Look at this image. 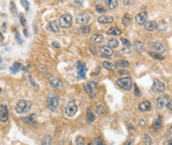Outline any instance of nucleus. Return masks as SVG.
Returning a JSON list of instances; mask_svg holds the SVG:
<instances>
[{
  "mask_svg": "<svg viewBox=\"0 0 172 145\" xmlns=\"http://www.w3.org/2000/svg\"><path fill=\"white\" fill-rule=\"evenodd\" d=\"M32 107V102L29 101V100H21L17 102L16 107H15V110L18 114H23V113H26L29 110L31 109Z\"/></svg>",
  "mask_w": 172,
  "mask_h": 145,
  "instance_id": "1",
  "label": "nucleus"
},
{
  "mask_svg": "<svg viewBox=\"0 0 172 145\" xmlns=\"http://www.w3.org/2000/svg\"><path fill=\"white\" fill-rule=\"evenodd\" d=\"M59 104V97H57L55 93H50L49 96L47 97V109L51 111H55L57 109Z\"/></svg>",
  "mask_w": 172,
  "mask_h": 145,
  "instance_id": "2",
  "label": "nucleus"
},
{
  "mask_svg": "<svg viewBox=\"0 0 172 145\" xmlns=\"http://www.w3.org/2000/svg\"><path fill=\"white\" fill-rule=\"evenodd\" d=\"M84 91L90 97H95L98 92V83L96 82H88L84 86Z\"/></svg>",
  "mask_w": 172,
  "mask_h": 145,
  "instance_id": "3",
  "label": "nucleus"
},
{
  "mask_svg": "<svg viewBox=\"0 0 172 145\" xmlns=\"http://www.w3.org/2000/svg\"><path fill=\"white\" fill-rule=\"evenodd\" d=\"M116 83H117V85L119 87L124 88V90H126V91H131L132 87H133V81H132V79L129 78V77L118 79L116 81Z\"/></svg>",
  "mask_w": 172,
  "mask_h": 145,
  "instance_id": "4",
  "label": "nucleus"
},
{
  "mask_svg": "<svg viewBox=\"0 0 172 145\" xmlns=\"http://www.w3.org/2000/svg\"><path fill=\"white\" fill-rule=\"evenodd\" d=\"M77 112V105L75 104L74 101H69L65 106V115L68 117H72Z\"/></svg>",
  "mask_w": 172,
  "mask_h": 145,
  "instance_id": "5",
  "label": "nucleus"
},
{
  "mask_svg": "<svg viewBox=\"0 0 172 145\" xmlns=\"http://www.w3.org/2000/svg\"><path fill=\"white\" fill-rule=\"evenodd\" d=\"M71 21H72V16L70 14H64L60 18L59 21V27L61 28H69L71 26Z\"/></svg>",
  "mask_w": 172,
  "mask_h": 145,
  "instance_id": "6",
  "label": "nucleus"
},
{
  "mask_svg": "<svg viewBox=\"0 0 172 145\" xmlns=\"http://www.w3.org/2000/svg\"><path fill=\"white\" fill-rule=\"evenodd\" d=\"M9 117V110L6 104L0 105V121L1 122H6Z\"/></svg>",
  "mask_w": 172,
  "mask_h": 145,
  "instance_id": "7",
  "label": "nucleus"
},
{
  "mask_svg": "<svg viewBox=\"0 0 172 145\" xmlns=\"http://www.w3.org/2000/svg\"><path fill=\"white\" fill-rule=\"evenodd\" d=\"M151 49L154 52H156L158 54H161V53H164L166 51V47L163 43H161V42H154V43H152L150 45Z\"/></svg>",
  "mask_w": 172,
  "mask_h": 145,
  "instance_id": "8",
  "label": "nucleus"
},
{
  "mask_svg": "<svg viewBox=\"0 0 172 145\" xmlns=\"http://www.w3.org/2000/svg\"><path fill=\"white\" fill-rule=\"evenodd\" d=\"M151 90L154 92H162L164 90H165V86L163 83H161L159 79H154V85L151 87Z\"/></svg>",
  "mask_w": 172,
  "mask_h": 145,
  "instance_id": "9",
  "label": "nucleus"
},
{
  "mask_svg": "<svg viewBox=\"0 0 172 145\" xmlns=\"http://www.w3.org/2000/svg\"><path fill=\"white\" fill-rule=\"evenodd\" d=\"M89 20H90V16L88 14L83 13V14H78V15L76 16L75 22L77 25H84L86 23H88Z\"/></svg>",
  "mask_w": 172,
  "mask_h": 145,
  "instance_id": "10",
  "label": "nucleus"
},
{
  "mask_svg": "<svg viewBox=\"0 0 172 145\" xmlns=\"http://www.w3.org/2000/svg\"><path fill=\"white\" fill-rule=\"evenodd\" d=\"M76 70H77V74L80 78H82V79L86 78V72H87V69H86V66L84 63L77 62V64H76Z\"/></svg>",
  "mask_w": 172,
  "mask_h": 145,
  "instance_id": "11",
  "label": "nucleus"
},
{
  "mask_svg": "<svg viewBox=\"0 0 172 145\" xmlns=\"http://www.w3.org/2000/svg\"><path fill=\"white\" fill-rule=\"evenodd\" d=\"M50 83H51V85L55 88H59V90L63 88V83L61 82L59 78H56L55 76L50 77Z\"/></svg>",
  "mask_w": 172,
  "mask_h": 145,
  "instance_id": "12",
  "label": "nucleus"
},
{
  "mask_svg": "<svg viewBox=\"0 0 172 145\" xmlns=\"http://www.w3.org/2000/svg\"><path fill=\"white\" fill-rule=\"evenodd\" d=\"M146 19H147V13H146V11L140 12L136 16V18H135L137 24H138V25H143L146 22Z\"/></svg>",
  "mask_w": 172,
  "mask_h": 145,
  "instance_id": "13",
  "label": "nucleus"
},
{
  "mask_svg": "<svg viewBox=\"0 0 172 145\" xmlns=\"http://www.w3.org/2000/svg\"><path fill=\"white\" fill-rule=\"evenodd\" d=\"M99 51L101 52L103 58H110V56L113 55V50L109 46H101L99 48Z\"/></svg>",
  "mask_w": 172,
  "mask_h": 145,
  "instance_id": "14",
  "label": "nucleus"
},
{
  "mask_svg": "<svg viewBox=\"0 0 172 145\" xmlns=\"http://www.w3.org/2000/svg\"><path fill=\"white\" fill-rule=\"evenodd\" d=\"M21 120L28 125H34L36 124V114H30L28 116H25V117H22Z\"/></svg>",
  "mask_w": 172,
  "mask_h": 145,
  "instance_id": "15",
  "label": "nucleus"
},
{
  "mask_svg": "<svg viewBox=\"0 0 172 145\" xmlns=\"http://www.w3.org/2000/svg\"><path fill=\"white\" fill-rule=\"evenodd\" d=\"M167 100H168V96H161L156 100V107L158 109H161L164 106V104H167Z\"/></svg>",
  "mask_w": 172,
  "mask_h": 145,
  "instance_id": "16",
  "label": "nucleus"
},
{
  "mask_svg": "<svg viewBox=\"0 0 172 145\" xmlns=\"http://www.w3.org/2000/svg\"><path fill=\"white\" fill-rule=\"evenodd\" d=\"M157 27H158V25H157V23L155 21H147L145 23V29L146 31H154L157 29Z\"/></svg>",
  "mask_w": 172,
  "mask_h": 145,
  "instance_id": "17",
  "label": "nucleus"
},
{
  "mask_svg": "<svg viewBox=\"0 0 172 145\" xmlns=\"http://www.w3.org/2000/svg\"><path fill=\"white\" fill-rule=\"evenodd\" d=\"M103 40H104L103 35H100V34H94L90 37V41H91V43L93 45H97V44L102 43Z\"/></svg>",
  "mask_w": 172,
  "mask_h": 145,
  "instance_id": "18",
  "label": "nucleus"
},
{
  "mask_svg": "<svg viewBox=\"0 0 172 145\" xmlns=\"http://www.w3.org/2000/svg\"><path fill=\"white\" fill-rule=\"evenodd\" d=\"M114 21L113 16H106V15H101L98 17V22L102 23V24H110Z\"/></svg>",
  "mask_w": 172,
  "mask_h": 145,
  "instance_id": "19",
  "label": "nucleus"
},
{
  "mask_svg": "<svg viewBox=\"0 0 172 145\" xmlns=\"http://www.w3.org/2000/svg\"><path fill=\"white\" fill-rule=\"evenodd\" d=\"M138 109H140L141 111H149L151 109V104L147 100L142 101L138 104Z\"/></svg>",
  "mask_w": 172,
  "mask_h": 145,
  "instance_id": "20",
  "label": "nucleus"
},
{
  "mask_svg": "<svg viewBox=\"0 0 172 145\" xmlns=\"http://www.w3.org/2000/svg\"><path fill=\"white\" fill-rule=\"evenodd\" d=\"M95 112L99 115H105L108 113V109H107V107H105L103 104H98L95 107Z\"/></svg>",
  "mask_w": 172,
  "mask_h": 145,
  "instance_id": "21",
  "label": "nucleus"
},
{
  "mask_svg": "<svg viewBox=\"0 0 172 145\" xmlns=\"http://www.w3.org/2000/svg\"><path fill=\"white\" fill-rule=\"evenodd\" d=\"M107 34L112 35V36H119L122 34V30L119 29L118 27H113V28H110V29L107 31Z\"/></svg>",
  "mask_w": 172,
  "mask_h": 145,
  "instance_id": "22",
  "label": "nucleus"
},
{
  "mask_svg": "<svg viewBox=\"0 0 172 145\" xmlns=\"http://www.w3.org/2000/svg\"><path fill=\"white\" fill-rule=\"evenodd\" d=\"M86 116H87V123H89V124H91L95 120V114L91 111L90 109H86Z\"/></svg>",
  "mask_w": 172,
  "mask_h": 145,
  "instance_id": "23",
  "label": "nucleus"
},
{
  "mask_svg": "<svg viewBox=\"0 0 172 145\" xmlns=\"http://www.w3.org/2000/svg\"><path fill=\"white\" fill-rule=\"evenodd\" d=\"M123 25L125 26V27H129L131 25V23H132V17L130 16V14H125L123 17Z\"/></svg>",
  "mask_w": 172,
  "mask_h": 145,
  "instance_id": "24",
  "label": "nucleus"
},
{
  "mask_svg": "<svg viewBox=\"0 0 172 145\" xmlns=\"http://www.w3.org/2000/svg\"><path fill=\"white\" fill-rule=\"evenodd\" d=\"M133 47H135V49L137 52L138 53H141L143 49H145V46H143V43L141 41H136V42H133Z\"/></svg>",
  "mask_w": 172,
  "mask_h": 145,
  "instance_id": "25",
  "label": "nucleus"
},
{
  "mask_svg": "<svg viewBox=\"0 0 172 145\" xmlns=\"http://www.w3.org/2000/svg\"><path fill=\"white\" fill-rule=\"evenodd\" d=\"M108 46L112 49H116L119 47V41L115 38H110L108 40Z\"/></svg>",
  "mask_w": 172,
  "mask_h": 145,
  "instance_id": "26",
  "label": "nucleus"
},
{
  "mask_svg": "<svg viewBox=\"0 0 172 145\" xmlns=\"http://www.w3.org/2000/svg\"><path fill=\"white\" fill-rule=\"evenodd\" d=\"M115 65L118 67H121V68H128L129 66H130L129 62H127V61H125V60H117L116 62H115Z\"/></svg>",
  "mask_w": 172,
  "mask_h": 145,
  "instance_id": "27",
  "label": "nucleus"
},
{
  "mask_svg": "<svg viewBox=\"0 0 172 145\" xmlns=\"http://www.w3.org/2000/svg\"><path fill=\"white\" fill-rule=\"evenodd\" d=\"M103 67L105 69H107L109 70V71H115V70L117 69V66L115 64H112V63H110V62H103Z\"/></svg>",
  "mask_w": 172,
  "mask_h": 145,
  "instance_id": "28",
  "label": "nucleus"
},
{
  "mask_svg": "<svg viewBox=\"0 0 172 145\" xmlns=\"http://www.w3.org/2000/svg\"><path fill=\"white\" fill-rule=\"evenodd\" d=\"M23 68H22V65L20 64V63H18V62H16V63H14L13 65H12V67L10 68V71L12 72V73H17V72H19L20 71V70H22Z\"/></svg>",
  "mask_w": 172,
  "mask_h": 145,
  "instance_id": "29",
  "label": "nucleus"
},
{
  "mask_svg": "<svg viewBox=\"0 0 172 145\" xmlns=\"http://www.w3.org/2000/svg\"><path fill=\"white\" fill-rule=\"evenodd\" d=\"M107 6L109 9H115L118 6V0H106Z\"/></svg>",
  "mask_w": 172,
  "mask_h": 145,
  "instance_id": "30",
  "label": "nucleus"
},
{
  "mask_svg": "<svg viewBox=\"0 0 172 145\" xmlns=\"http://www.w3.org/2000/svg\"><path fill=\"white\" fill-rule=\"evenodd\" d=\"M50 29L52 32H59V24H57L56 21L51 22V24H50Z\"/></svg>",
  "mask_w": 172,
  "mask_h": 145,
  "instance_id": "31",
  "label": "nucleus"
},
{
  "mask_svg": "<svg viewBox=\"0 0 172 145\" xmlns=\"http://www.w3.org/2000/svg\"><path fill=\"white\" fill-rule=\"evenodd\" d=\"M41 145H51V137L50 135H46V136L43 138Z\"/></svg>",
  "mask_w": 172,
  "mask_h": 145,
  "instance_id": "32",
  "label": "nucleus"
},
{
  "mask_svg": "<svg viewBox=\"0 0 172 145\" xmlns=\"http://www.w3.org/2000/svg\"><path fill=\"white\" fill-rule=\"evenodd\" d=\"M90 31H91L90 26H83V27L79 28V30H78V32L81 34H88V33H90Z\"/></svg>",
  "mask_w": 172,
  "mask_h": 145,
  "instance_id": "33",
  "label": "nucleus"
},
{
  "mask_svg": "<svg viewBox=\"0 0 172 145\" xmlns=\"http://www.w3.org/2000/svg\"><path fill=\"white\" fill-rule=\"evenodd\" d=\"M149 55L150 56V57H152L154 59H157V60H163L164 57H162L161 55H159L158 53L156 52H154V51H150V52H149Z\"/></svg>",
  "mask_w": 172,
  "mask_h": 145,
  "instance_id": "34",
  "label": "nucleus"
},
{
  "mask_svg": "<svg viewBox=\"0 0 172 145\" xmlns=\"http://www.w3.org/2000/svg\"><path fill=\"white\" fill-rule=\"evenodd\" d=\"M154 128H157V129H159L162 127V120H161V116H158L157 117V119L154 121Z\"/></svg>",
  "mask_w": 172,
  "mask_h": 145,
  "instance_id": "35",
  "label": "nucleus"
},
{
  "mask_svg": "<svg viewBox=\"0 0 172 145\" xmlns=\"http://www.w3.org/2000/svg\"><path fill=\"white\" fill-rule=\"evenodd\" d=\"M70 2L74 7H81L83 5L84 0H70Z\"/></svg>",
  "mask_w": 172,
  "mask_h": 145,
  "instance_id": "36",
  "label": "nucleus"
},
{
  "mask_svg": "<svg viewBox=\"0 0 172 145\" xmlns=\"http://www.w3.org/2000/svg\"><path fill=\"white\" fill-rule=\"evenodd\" d=\"M143 142H145V145H151L152 144V139L149 134H145V136H143Z\"/></svg>",
  "mask_w": 172,
  "mask_h": 145,
  "instance_id": "37",
  "label": "nucleus"
},
{
  "mask_svg": "<svg viewBox=\"0 0 172 145\" xmlns=\"http://www.w3.org/2000/svg\"><path fill=\"white\" fill-rule=\"evenodd\" d=\"M19 19H20V23H21L22 27H26L27 26V21H26L25 17H24L23 14H20V15H19Z\"/></svg>",
  "mask_w": 172,
  "mask_h": 145,
  "instance_id": "38",
  "label": "nucleus"
},
{
  "mask_svg": "<svg viewBox=\"0 0 172 145\" xmlns=\"http://www.w3.org/2000/svg\"><path fill=\"white\" fill-rule=\"evenodd\" d=\"M76 145H85V139L82 136H78L76 138Z\"/></svg>",
  "mask_w": 172,
  "mask_h": 145,
  "instance_id": "39",
  "label": "nucleus"
},
{
  "mask_svg": "<svg viewBox=\"0 0 172 145\" xmlns=\"http://www.w3.org/2000/svg\"><path fill=\"white\" fill-rule=\"evenodd\" d=\"M94 143H95V145H105L104 141L100 137H96V138H95Z\"/></svg>",
  "mask_w": 172,
  "mask_h": 145,
  "instance_id": "40",
  "label": "nucleus"
},
{
  "mask_svg": "<svg viewBox=\"0 0 172 145\" xmlns=\"http://www.w3.org/2000/svg\"><path fill=\"white\" fill-rule=\"evenodd\" d=\"M121 41H122V43L124 44V46H126L127 48H130V47H131V42L129 41L128 39L123 38V39H121Z\"/></svg>",
  "mask_w": 172,
  "mask_h": 145,
  "instance_id": "41",
  "label": "nucleus"
},
{
  "mask_svg": "<svg viewBox=\"0 0 172 145\" xmlns=\"http://www.w3.org/2000/svg\"><path fill=\"white\" fill-rule=\"evenodd\" d=\"M21 5L26 9V10H29V2L28 0H21Z\"/></svg>",
  "mask_w": 172,
  "mask_h": 145,
  "instance_id": "42",
  "label": "nucleus"
},
{
  "mask_svg": "<svg viewBox=\"0 0 172 145\" xmlns=\"http://www.w3.org/2000/svg\"><path fill=\"white\" fill-rule=\"evenodd\" d=\"M96 10H97V12H100V13H105V12H106V9H105L103 6H100V5L96 6Z\"/></svg>",
  "mask_w": 172,
  "mask_h": 145,
  "instance_id": "43",
  "label": "nucleus"
},
{
  "mask_svg": "<svg viewBox=\"0 0 172 145\" xmlns=\"http://www.w3.org/2000/svg\"><path fill=\"white\" fill-rule=\"evenodd\" d=\"M135 1H136V0H123L124 4H125V5H127V6L132 5V4L135 3Z\"/></svg>",
  "mask_w": 172,
  "mask_h": 145,
  "instance_id": "44",
  "label": "nucleus"
},
{
  "mask_svg": "<svg viewBox=\"0 0 172 145\" xmlns=\"http://www.w3.org/2000/svg\"><path fill=\"white\" fill-rule=\"evenodd\" d=\"M135 95H136V96H137V97L141 96V92H140V90H138V87H137V85H135Z\"/></svg>",
  "mask_w": 172,
  "mask_h": 145,
  "instance_id": "45",
  "label": "nucleus"
},
{
  "mask_svg": "<svg viewBox=\"0 0 172 145\" xmlns=\"http://www.w3.org/2000/svg\"><path fill=\"white\" fill-rule=\"evenodd\" d=\"M10 9H11L12 13H16V6H15V3H14L13 1H11V3H10Z\"/></svg>",
  "mask_w": 172,
  "mask_h": 145,
  "instance_id": "46",
  "label": "nucleus"
},
{
  "mask_svg": "<svg viewBox=\"0 0 172 145\" xmlns=\"http://www.w3.org/2000/svg\"><path fill=\"white\" fill-rule=\"evenodd\" d=\"M118 74L121 75V76H126V75H129V71H126V70H120V71H118Z\"/></svg>",
  "mask_w": 172,
  "mask_h": 145,
  "instance_id": "47",
  "label": "nucleus"
},
{
  "mask_svg": "<svg viewBox=\"0 0 172 145\" xmlns=\"http://www.w3.org/2000/svg\"><path fill=\"white\" fill-rule=\"evenodd\" d=\"M15 37H16V39H17V41H18V43L21 44L22 41H21V39H20V35H19V32H18L17 30L15 31Z\"/></svg>",
  "mask_w": 172,
  "mask_h": 145,
  "instance_id": "48",
  "label": "nucleus"
},
{
  "mask_svg": "<svg viewBox=\"0 0 172 145\" xmlns=\"http://www.w3.org/2000/svg\"><path fill=\"white\" fill-rule=\"evenodd\" d=\"M90 51H91V53L93 54V55H97V49L95 48V47H93V46H91L90 47Z\"/></svg>",
  "mask_w": 172,
  "mask_h": 145,
  "instance_id": "49",
  "label": "nucleus"
},
{
  "mask_svg": "<svg viewBox=\"0 0 172 145\" xmlns=\"http://www.w3.org/2000/svg\"><path fill=\"white\" fill-rule=\"evenodd\" d=\"M166 105H167V109H168L169 110H172V100H170L168 102H167Z\"/></svg>",
  "mask_w": 172,
  "mask_h": 145,
  "instance_id": "50",
  "label": "nucleus"
},
{
  "mask_svg": "<svg viewBox=\"0 0 172 145\" xmlns=\"http://www.w3.org/2000/svg\"><path fill=\"white\" fill-rule=\"evenodd\" d=\"M29 79H30V83H31L32 85L34 86L35 87H38V86H37V83L34 82V79H33V78H32V77H29Z\"/></svg>",
  "mask_w": 172,
  "mask_h": 145,
  "instance_id": "51",
  "label": "nucleus"
},
{
  "mask_svg": "<svg viewBox=\"0 0 172 145\" xmlns=\"http://www.w3.org/2000/svg\"><path fill=\"white\" fill-rule=\"evenodd\" d=\"M130 52H131V51H130V49H129V48H127V50H126V49L121 50V53H127V54H129Z\"/></svg>",
  "mask_w": 172,
  "mask_h": 145,
  "instance_id": "52",
  "label": "nucleus"
},
{
  "mask_svg": "<svg viewBox=\"0 0 172 145\" xmlns=\"http://www.w3.org/2000/svg\"><path fill=\"white\" fill-rule=\"evenodd\" d=\"M51 45L54 46V47H55V48H59V47H60V45L59 43H56V42H52Z\"/></svg>",
  "mask_w": 172,
  "mask_h": 145,
  "instance_id": "53",
  "label": "nucleus"
},
{
  "mask_svg": "<svg viewBox=\"0 0 172 145\" xmlns=\"http://www.w3.org/2000/svg\"><path fill=\"white\" fill-rule=\"evenodd\" d=\"M125 145H133V141H132V140H127Z\"/></svg>",
  "mask_w": 172,
  "mask_h": 145,
  "instance_id": "54",
  "label": "nucleus"
},
{
  "mask_svg": "<svg viewBox=\"0 0 172 145\" xmlns=\"http://www.w3.org/2000/svg\"><path fill=\"white\" fill-rule=\"evenodd\" d=\"M3 40H4V37H3V35H2L1 32H0V42H2Z\"/></svg>",
  "mask_w": 172,
  "mask_h": 145,
  "instance_id": "55",
  "label": "nucleus"
},
{
  "mask_svg": "<svg viewBox=\"0 0 172 145\" xmlns=\"http://www.w3.org/2000/svg\"><path fill=\"white\" fill-rule=\"evenodd\" d=\"M24 35H25L26 37H28V30H27V29L24 30Z\"/></svg>",
  "mask_w": 172,
  "mask_h": 145,
  "instance_id": "56",
  "label": "nucleus"
},
{
  "mask_svg": "<svg viewBox=\"0 0 172 145\" xmlns=\"http://www.w3.org/2000/svg\"><path fill=\"white\" fill-rule=\"evenodd\" d=\"M168 145H172V139H170L168 141Z\"/></svg>",
  "mask_w": 172,
  "mask_h": 145,
  "instance_id": "57",
  "label": "nucleus"
},
{
  "mask_svg": "<svg viewBox=\"0 0 172 145\" xmlns=\"http://www.w3.org/2000/svg\"><path fill=\"white\" fill-rule=\"evenodd\" d=\"M169 131L172 133V126H170V128H169Z\"/></svg>",
  "mask_w": 172,
  "mask_h": 145,
  "instance_id": "58",
  "label": "nucleus"
},
{
  "mask_svg": "<svg viewBox=\"0 0 172 145\" xmlns=\"http://www.w3.org/2000/svg\"><path fill=\"white\" fill-rule=\"evenodd\" d=\"M1 91H2V88H1V87H0V92H1Z\"/></svg>",
  "mask_w": 172,
  "mask_h": 145,
  "instance_id": "59",
  "label": "nucleus"
},
{
  "mask_svg": "<svg viewBox=\"0 0 172 145\" xmlns=\"http://www.w3.org/2000/svg\"><path fill=\"white\" fill-rule=\"evenodd\" d=\"M88 145H93V144H92V143H89Z\"/></svg>",
  "mask_w": 172,
  "mask_h": 145,
  "instance_id": "60",
  "label": "nucleus"
},
{
  "mask_svg": "<svg viewBox=\"0 0 172 145\" xmlns=\"http://www.w3.org/2000/svg\"><path fill=\"white\" fill-rule=\"evenodd\" d=\"M0 62H1V58H0Z\"/></svg>",
  "mask_w": 172,
  "mask_h": 145,
  "instance_id": "61",
  "label": "nucleus"
}]
</instances>
